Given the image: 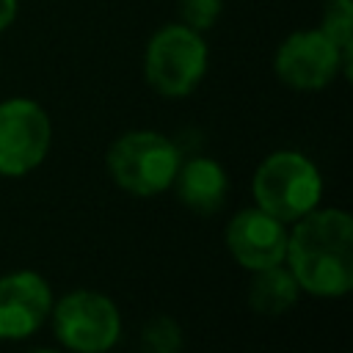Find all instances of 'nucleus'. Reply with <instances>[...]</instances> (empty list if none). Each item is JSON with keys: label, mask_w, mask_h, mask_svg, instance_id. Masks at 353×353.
I'll return each mask as SVG.
<instances>
[{"label": "nucleus", "mask_w": 353, "mask_h": 353, "mask_svg": "<svg viewBox=\"0 0 353 353\" xmlns=\"http://www.w3.org/2000/svg\"><path fill=\"white\" fill-rule=\"evenodd\" d=\"M298 295H301V287L284 262L254 270V279L248 284V303L256 314H265V317H279L290 312L298 303Z\"/></svg>", "instance_id": "11"}, {"label": "nucleus", "mask_w": 353, "mask_h": 353, "mask_svg": "<svg viewBox=\"0 0 353 353\" xmlns=\"http://www.w3.org/2000/svg\"><path fill=\"white\" fill-rule=\"evenodd\" d=\"M179 196V201L199 212V215H212L223 207L226 193H229V176L226 168L212 160V157H190L179 163V171L171 185Z\"/></svg>", "instance_id": "10"}, {"label": "nucleus", "mask_w": 353, "mask_h": 353, "mask_svg": "<svg viewBox=\"0 0 353 353\" xmlns=\"http://www.w3.org/2000/svg\"><path fill=\"white\" fill-rule=\"evenodd\" d=\"M143 353H179L182 350V328L176 320L157 314L141 331Z\"/></svg>", "instance_id": "12"}, {"label": "nucleus", "mask_w": 353, "mask_h": 353, "mask_svg": "<svg viewBox=\"0 0 353 353\" xmlns=\"http://www.w3.org/2000/svg\"><path fill=\"white\" fill-rule=\"evenodd\" d=\"M52 328L72 353H108L121 336V312L105 292L72 290L52 301Z\"/></svg>", "instance_id": "5"}, {"label": "nucleus", "mask_w": 353, "mask_h": 353, "mask_svg": "<svg viewBox=\"0 0 353 353\" xmlns=\"http://www.w3.org/2000/svg\"><path fill=\"white\" fill-rule=\"evenodd\" d=\"M30 353H61V350H52V347H36V350H30Z\"/></svg>", "instance_id": "15"}, {"label": "nucleus", "mask_w": 353, "mask_h": 353, "mask_svg": "<svg viewBox=\"0 0 353 353\" xmlns=\"http://www.w3.org/2000/svg\"><path fill=\"white\" fill-rule=\"evenodd\" d=\"M17 17V0H0V33L14 22Z\"/></svg>", "instance_id": "14"}, {"label": "nucleus", "mask_w": 353, "mask_h": 353, "mask_svg": "<svg viewBox=\"0 0 353 353\" xmlns=\"http://www.w3.org/2000/svg\"><path fill=\"white\" fill-rule=\"evenodd\" d=\"M110 179L132 196H157L174 185L182 163L179 146L154 130H132L119 135L108 149Z\"/></svg>", "instance_id": "3"}, {"label": "nucleus", "mask_w": 353, "mask_h": 353, "mask_svg": "<svg viewBox=\"0 0 353 353\" xmlns=\"http://www.w3.org/2000/svg\"><path fill=\"white\" fill-rule=\"evenodd\" d=\"M52 312V290L36 270L0 276V339L19 342L33 336Z\"/></svg>", "instance_id": "8"}, {"label": "nucleus", "mask_w": 353, "mask_h": 353, "mask_svg": "<svg viewBox=\"0 0 353 353\" xmlns=\"http://www.w3.org/2000/svg\"><path fill=\"white\" fill-rule=\"evenodd\" d=\"M287 268L301 292L342 298L353 290V218L339 207H314L287 232Z\"/></svg>", "instance_id": "1"}, {"label": "nucleus", "mask_w": 353, "mask_h": 353, "mask_svg": "<svg viewBox=\"0 0 353 353\" xmlns=\"http://www.w3.org/2000/svg\"><path fill=\"white\" fill-rule=\"evenodd\" d=\"M223 11V0H179V17L182 25L204 33L210 30Z\"/></svg>", "instance_id": "13"}, {"label": "nucleus", "mask_w": 353, "mask_h": 353, "mask_svg": "<svg viewBox=\"0 0 353 353\" xmlns=\"http://www.w3.org/2000/svg\"><path fill=\"white\" fill-rule=\"evenodd\" d=\"M287 223L259 210L256 204L240 210L226 226V245L237 265L245 270H262L281 265L287 256Z\"/></svg>", "instance_id": "9"}, {"label": "nucleus", "mask_w": 353, "mask_h": 353, "mask_svg": "<svg viewBox=\"0 0 353 353\" xmlns=\"http://www.w3.org/2000/svg\"><path fill=\"white\" fill-rule=\"evenodd\" d=\"M52 143L47 110L28 97L0 102V176H25L36 171Z\"/></svg>", "instance_id": "6"}, {"label": "nucleus", "mask_w": 353, "mask_h": 353, "mask_svg": "<svg viewBox=\"0 0 353 353\" xmlns=\"http://www.w3.org/2000/svg\"><path fill=\"white\" fill-rule=\"evenodd\" d=\"M273 69L276 77L295 91H320L339 74H350V63L320 28L290 33L276 50Z\"/></svg>", "instance_id": "7"}, {"label": "nucleus", "mask_w": 353, "mask_h": 353, "mask_svg": "<svg viewBox=\"0 0 353 353\" xmlns=\"http://www.w3.org/2000/svg\"><path fill=\"white\" fill-rule=\"evenodd\" d=\"M207 61L204 36L182 22H171L154 30L146 41L143 77L160 97L182 99L204 80Z\"/></svg>", "instance_id": "4"}, {"label": "nucleus", "mask_w": 353, "mask_h": 353, "mask_svg": "<svg viewBox=\"0 0 353 353\" xmlns=\"http://www.w3.org/2000/svg\"><path fill=\"white\" fill-rule=\"evenodd\" d=\"M251 193L259 210L290 226L320 204L323 176L303 152L279 149L256 165Z\"/></svg>", "instance_id": "2"}]
</instances>
